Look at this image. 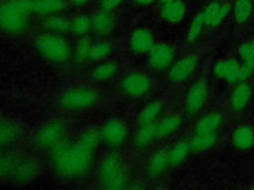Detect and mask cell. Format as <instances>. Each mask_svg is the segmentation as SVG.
<instances>
[{
  "mask_svg": "<svg viewBox=\"0 0 254 190\" xmlns=\"http://www.w3.org/2000/svg\"><path fill=\"white\" fill-rule=\"evenodd\" d=\"M101 142L97 130H88L74 142L67 140L50 151V164L62 179L74 180L87 175L96 159V149Z\"/></svg>",
  "mask_w": 254,
  "mask_h": 190,
  "instance_id": "6da1fadb",
  "label": "cell"
},
{
  "mask_svg": "<svg viewBox=\"0 0 254 190\" xmlns=\"http://www.w3.org/2000/svg\"><path fill=\"white\" fill-rule=\"evenodd\" d=\"M33 0H3L0 2V31L20 35L32 21Z\"/></svg>",
  "mask_w": 254,
  "mask_h": 190,
  "instance_id": "7a4b0ae2",
  "label": "cell"
},
{
  "mask_svg": "<svg viewBox=\"0 0 254 190\" xmlns=\"http://www.w3.org/2000/svg\"><path fill=\"white\" fill-rule=\"evenodd\" d=\"M97 179L99 186L103 189L120 190L127 187L129 183V175L122 156L111 151L104 155L101 159Z\"/></svg>",
  "mask_w": 254,
  "mask_h": 190,
  "instance_id": "3957f363",
  "label": "cell"
},
{
  "mask_svg": "<svg viewBox=\"0 0 254 190\" xmlns=\"http://www.w3.org/2000/svg\"><path fill=\"white\" fill-rule=\"evenodd\" d=\"M99 102L98 92L88 86L71 87L64 91L60 98V107L65 112L86 111Z\"/></svg>",
  "mask_w": 254,
  "mask_h": 190,
  "instance_id": "277c9868",
  "label": "cell"
},
{
  "mask_svg": "<svg viewBox=\"0 0 254 190\" xmlns=\"http://www.w3.org/2000/svg\"><path fill=\"white\" fill-rule=\"evenodd\" d=\"M35 47L38 53L50 62L64 63L71 55V48L68 43L60 35L51 33L43 35L37 39Z\"/></svg>",
  "mask_w": 254,
  "mask_h": 190,
  "instance_id": "5b68a950",
  "label": "cell"
},
{
  "mask_svg": "<svg viewBox=\"0 0 254 190\" xmlns=\"http://www.w3.org/2000/svg\"><path fill=\"white\" fill-rule=\"evenodd\" d=\"M210 96V82L206 75L198 77L189 87L183 101L184 112L190 117L199 116Z\"/></svg>",
  "mask_w": 254,
  "mask_h": 190,
  "instance_id": "8992f818",
  "label": "cell"
},
{
  "mask_svg": "<svg viewBox=\"0 0 254 190\" xmlns=\"http://www.w3.org/2000/svg\"><path fill=\"white\" fill-rule=\"evenodd\" d=\"M66 141V128L60 120H52L38 129L33 138L35 146L51 151Z\"/></svg>",
  "mask_w": 254,
  "mask_h": 190,
  "instance_id": "52a82bcc",
  "label": "cell"
},
{
  "mask_svg": "<svg viewBox=\"0 0 254 190\" xmlns=\"http://www.w3.org/2000/svg\"><path fill=\"white\" fill-rule=\"evenodd\" d=\"M153 83L151 78L144 72L132 71L128 73L121 82L120 89L122 93L134 99L144 98L151 92Z\"/></svg>",
  "mask_w": 254,
  "mask_h": 190,
  "instance_id": "ba28073f",
  "label": "cell"
},
{
  "mask_svg": "<svg viewBox=\"0 0 254 190\" xmlns=\"http://www.w3.org/2000/svg\"><path fill=\"white\" fill-rule=\"evenodd\" d=\"M199 58L195 53H188L177 59L168 71V79L173 84H183L193 77Z\"/></svg>",
  "mask_w": 254,
  "mask_h": 190,
  "instance_id": "9c48e42d",
  "label": "cell"
},
{
  "mask_svg": "<svg viewBox=\"0 0 254 190\" xmlns=\"http://www.w3.org/2000/svg\"><path fill=\"white\" fill-rule=\"evenodd\" d=\"M175 61L176 48L168 43L155 44L149 51V65L155 71H169Z\"/></svg>",
  "mask_w": 254,
  "mask_h": 190,
  "instance_id": "30bf717a",
  "label": "cell"
},
{
  "mask_svg": "<svg viewBox=\"0 0 254 190\" xmlns=\"http://www.w3.org/2000/svg\"><path fill=\"white\" fill-rule=\"evenodd\" d=\"M99 133L100 140L103 143L109 147L116 148L125 142L128 136V129L121 119L112 118L103 125Z\"/></svg>",
  "mask_w": 254,
  "mask_h": 190,
  "instance_id": "8fae6325",
  "label": "cell"
},
{
  "mask_svg": "<svg viewBox=\"0 0 254 190\" xmlns=\"http://www.w3.org/2000/svg\"><path fill=\"white\" fill-rule=\"evenodd\" d=\"M253 97V86L249 80L236 82L228 100V109L234 115L242 114Z\"/></svg>",
  "mask_w": 254,
  "mask_h": 190,
  "instance_id": "7c38bea8",
  "label": "cell"
},
{
  "mask_svg": "<svg viewBox=\"0 0 254 190\" xmlns=\"http://www.w3.org/2000/svg\"><path fill=\"white\" fill-rule=\"evenodd\" d=\"M224 124V116L218 111H210L198 117L192 128V135L215 134Z\"/></svg>",
  "mask_w": 254,
  "mask_h": 190,
  "instance_id": "4fadbf2b",
  "label": "cell"
},
{
  "mask_svg": "<svg viewBox=\"0 0 254 190\" xmlns=\"http://www.w3.org/2000/svg\"><path fill=\"white\" fill-rule=\"evenodd\" d=\"M38 171L39 165L37 160L32 156L22 154L11 176V180L18 184H26L36 178Z\"/></svg>",
  "mask_w": 254,
  "mask_h": 190,
  "instance_id": "5bb4252c",
  "label": "cell"
},
{
  "mask_svg": "<svg viewBox=\"0 0 254 190\" xmlns=\"http://www.w3.org/2000/svg\"><path fill=\"white\" fill-rule=\"evenodd\" d=\"M170 167L169 147H159L149 157L146 170L149 177L157 178L165 174Z\"/></svg>",
  "mask_w": 254,
  "mask_h": 190,
  "instance_id": "9a60e30c",
  "label": "cell"
},
{
  "mask_svg": "<svg viewBox=\"0 0 254 190\" xmlns=\"http://www.w3.org/2000/svg\"><path fill=\"white\" fill-rule=\"evenodd\" d=\"M22 138L20 126L0 113V148L11 147Z\"/></svg>",
  "mask_w": 254,
  "mask_h": 190,
  "instance_id": "2e32d148",
  "label": "cell"
},
{
  "mask_svg": "<svg viewBox=\"0 0 254 190\" xmlns=\"http://www.w3.org/2000/svg\"><path fill=\"white\" fill-rule=\"evenodd\" d=\"M182 125L183 119L182 116L179 114L173 113L161 118L156 123L157 141L165 140L175 135L182 128Z\"/></svg>",
  "mask_w": 254,
  "mask_h": 190,
  "instance_id": "e0dca14e",
  "label": "cell"
},
{
  "mask_svg": "<svg viewBox=\"0 0 254 190\" xmlns=\"http://www.w3.org/2000/svg\"><path fill=\"white\" fill-rule=\"evenodd\" d=\"M154 45V36L148 29H137L130 37V48L136 53H149Z\"/></svg>",
  "mask_w": 254,
  "mask_h": 190,
  "instance_id": "ac0fdd59",
  "label": "cell"
},
{
  "mask_svg": "<svg viewBox=\"0 0 254 190\" xmlns=\"http://www.w3.org/2000/svg\"><path fill=\"white\" fill-rule=\"evenodd\" d=\"M240 62L235 58L220 59L213 66V74L229 83L235 84L238 78V69Z\"/></svg>",
  "mask_w": 254,
  "mask_h": 190,
  "instance_id": "d6986e66",
  "label": "cell"
},
{
  "mask_svg": "<svg viewBox=\"0 0 254 190\" xmlns=\"http://www.w3.org/2000/svg\"><path fill=\"white\" fill-rule=\"evenodd\" d=\"M232 144L239 151H247L254 145V129L249 125H240L232 133Z\"/></svg>",
  "mask_w": 254,
  "mask_h": 190,
  "instance_id": "ffe728a7",
  "label": "cell"
},
{
  "mask_svg": "<svg viewBox=\"0 0 254 190\" xmlns=\"http://www.w3.org/2000/svg\"><path fill=\"white\" fill-rule=\"evenodd\" d=\"M21 155L11 147L0 148V180L11 179Z\"/></svg>",
  "mask_w": 254,
  "mask_h": 190,
  "instance_id": "44dd1931",
  "label": "cell"
},
{
  "mask_svg": "<svg viewBox=\"0 0 254 190\" xmlns=\"http://www.w3.org/2000/svg\"><path fill=\"white\" fill-rule=\"evenodd\" d=\"M111 13L112 12L100 9L93 14V16L91 17V26L92 31L96 35L100 37H105L112 32L114 28V18Z\"/></svg>",
  "mask_w": 254,
  "mask_h": 190,
  "instance_id": "7402d4cb",
  "label": "cell"
},
{
  "mask_svg": "<svg viewBox=\"0 0 254 190\" xmlns=\"http://www.w3.org/2000/svg\"><path fill=\"white\" fill-rule=\"evenodd\" d=\"M191 153L190 139H180L169 147L171 167H178L184 163Z\"/></svg>",
  "mask_w": 254,
  "mask_h": 190,
  "instance_id": "603a6c76",
  "label": "cell"
},
{
  "mask_svg": "<svg viewBox=\"0 0 254 190\" xmlns=\"http://www.w3.org/2000/svg\"><path fill=\"white\" fill-rule=\"evenodd\" d=\"M67 7L65 0H33V12L36 15L49 17L61 14Z\"/></svg>",
  "mask_w": 254,
  "mask_h": 190,
  "instance_id": "cb8c5ba5",
  "label": "cell"
},
{
  "mask_svg": "<svg viewBox=\"0 0 254 190\" xmlns=\"http://www.w3.org/2000/svg\"><path fill=\"white\" fill-rule=\"evenodd\" d=\"M155 141H157L156 124L142 125L139 126L134 135L133 144L137 150H144L148 148Z\"/></svg>",
  "mask_w": 254,
  "mask_h": 190,
  "instance_id": "d4e9b609",
  "label": "cell"
},
{
  "mask_svg": "<svg viewBox=\"0 0 254 190\" xmlns=\"http://www.w3.org/2000/svg\"><path fill=\"white\" fill-rule=\"evenodd\" d=\"M164 111V104L160 100H153L149 102L144 108L141 110L138 116V124L139 126L142 125H149V124H156L162 117Z\"/></svg>",
  "mask_w": 254,
  "mask_h": 190,
  "instance_id": "484cf974",
  "label": "cell"
},
{
  "mask_svg": "<svg viewBox=\"0 0 254 190\" xmlns=\"http://www.w3.org/2000/svg\"><path fill=\"white\" fill-rule=\"evenodd\" d=\"M186 11V5L182 0H174L162 6L161 16L166 22L177 24L184 19Z\"/></svg>",
  "mask_w": 254,
  "mask_h": 190,
  "instance_id": "4316f807",
  "label": "cell"
},
{
  "mask_svg": "<svg viewBox=\"0 0 254 190\" xmlns=\"http://www.w3.org/2000/svg\"><path fill=\"white\" fill-rule=\"evenodd\" d=\"M191 152L202 153L213 148L219 142L218 133L205 135H192L190 138Z\"/></svg>",
  "mask_w": 254,
  "mask_h": 190,
  "instance_id": "83f0119b",
  "label": "cell"
},
{
  "mask_svg": "<svg viewBox=\"0 0 254 190\" xmlns=\"http://www.w3.org/2000/svg\"><path fill=\"white\" fill-rule=\"evenodd\" d=\"M232 10L236 24L245 25L249 22L253 14V0H234Z\"/></svg>",
  "mask_w": 254,
  "mask_h": 190,
  "instance_id": "f1b7e54d",
  "label": "cell"
},
{
  "mask_svg": "<svg viewBox=\"0 0 254 190\" xmlns=\"http://www.w3.org/2000/svg\"><path fill=\"white\" fill-rule=\"evenodd\" d=\"M44 26L49 33L61 36L66 33L67 31H69L70 22L64 16H61L60 14H58V15L46 17Z\"/></svg>",
  "mask_w": 254,
  "mask_h": 190,
  "instance_id": "f546056e",
  "label": "cell"
},
{
  "mask_svg": "<svg viewBox=\"0 0 254 190\" xmlns=\"http://www.w3.org/2000/svg\"><path fill=\"white\" fill-rule=\"evenodd\" d=\"M117 71H118L117 64L112 61H107L97 65L93 69L91 73V77L96 82H105L111 79L112 77H114Z\"/></svg>",
  "mask_w": 254,
  "mask_h": 190,
  "instance_id": "4dcf8cb0",
  "label": "cell"
},
{
  "mask_svg": "<svg viewBox=\"0 0 254 190\" xmlns=\"http://www.w3.org/2000/svg\"><path fill=\"white\" fill-rule=\"evenodd\" d=\"M203 29H205V24H204L202 12H199L193 17L189 27V30L187 33V39H186L187 45L188 46L193 45L199 39Z\"/></svg>",
  "mask_w": 254,
  "mask_h": 190,
  "instance_id": "1f68e13d",
  "label": "cell"
},
{
  "mask_svg": "<svg viewBox=\"0 0 254 190\" xmlns=\"http://www.w3.org/2000/svg\"><path fill=\"white\" fill-rule=\"evenodd\" d=\"M92 30L91 18L85 15H79L70 22L69 31L77 37H84Z\"/></svg>",
  "mask_w": 254,
  "mask_h": 190,
  "instance_id": "d6a6232c",
  "label": "cell"
},
{
  "mask_svg": "<svg viewBox=\"0 0 254 190\" xmlns=\"http://www.w3.org/2000/svg\"><path fill=\"white\" fill-rule=\"evenodd\" d=\"M112 47L108 42L105 41H98L95 43H92L88 60L89 61H99L104 58H106L110 52H111Z\"/></svg>",
  "mask_w": 254,
  "mask_h": 190,
  "instance_id": "836d02e7",
  "label": "cell"
},
{
  "mask_svg": "<svg viewBox=\"0 0 254 190\" xmlns=\"http://www.w3.org/2000/svg\"><path fill=\"white\" fill-rule=\"evenodd\" d=\"M91 45L92 43L89 38H87L86 36L80 37L74 49V56L78 62H84L88 60Z\"/></svg>",
  "mask_w": 254,
  "mask_h": 190,
  "instance_id": "e575fe53",
  "label": "cell"
},
{
  "mask_svg": "<svg viewBox=\"0 0 254 190\" xmlns=\"http://www.w3.org/2000/svg\"><path fill=\"white\" fill-rule=\"evenodd\" d=\"M231 9H232V5L230 3H228V2L222 3L220 8L218 9L216 14L212 18V20L205 26V29L214 30V29L218 28L224 22V20L226 19L227 15L229 14Z\"/></svg>",
  "mask_w": 254,
  "mask_h": 190,
  "instance_id": "d590c367",
  "label": "cell"
},
{
  "mask_svg": "<svg viewBox=\"0 0 254 190\" xmlns=\"http://www.w3.org/2000/svg\"><path fill=\"white\" fill-rule=\"evenodd\" d=\"M254 72V61H241L238 69L237 82L247 81Z\"/></svg>",
  "mask_w": 254,
  "mask_h": 190,
  "instance_id": "8d00e7d4",
  "label": "cell"
},
{
  "mask_svg": "<svg viewBox=\"0 0 254 190\" xmlns=\"http://www.w3.org/2000/svg\"><path fill=\"white\" fill-rule=\"evenodd\" d=\"M221 4H222V2H220L219 0H213L206 5L205 9L202 11V16H203L205 26L212 20V18L214 17L216 12L220 8Z\"/></svg>",
  "mask_w": 254,
  "mask_h": 190,
  "instance_id": "74e56055",
  "label": "cell"
},
{
  "mask_svg": "<svg viewBox=\"0 0 254 190\" xmlns=\"http://www.w3.org/2000/svg\"><path fill=\"white\" fill-rule=\"evenodd\" d=\"M238 54L242 61H254V47L251 42L243 43L238 48Z\"/></svg>",
  "mask_w": 254,
  "mask_h": 190,
  "instance_id": "f35d334b",
  "label": "cell"
},
{
  "mask_svg": "<svg viewBox=\"0 0 254 190\" xmlns=\"http://www.w3.org/2000/svg\"><path fill=\"white\" fill-rule=\"evenodd\" d=\"M124 0H99V5L100 8L108 11V12H112L114 11Z\"/></svg>",
  "mask_w": 254,
  "mask_h": 190,
  "instance_id": "ab89813d",
  "label": "cell"
},
{
  "mask_svg": "<svg viewBox=\"0 0 254 190\" xmlns=\"http://www.w3.org/2000/svg\"><path fill=\"white\" fill-rule=\"evenodd\" d=\"M89 2V0H70V3L75 7H81L86 5Z\"/></svg>",
  "mask_w": 254,
  "mask_h": 190,
  "instance_id": "60d3db41",
  "label": "cell"
},
{
  "mask_svg": "<svg viewBox=\"0 0 254 190\" xmlns=\"http://www.w3.org/2000/svg\"><path fill=\"white\" fill-rule=\"evenodd\" d=\"M134 1L136 4H138L140 6H148L155 2V0H134Z\"/></svg>",
  "mask_w": 254,
  "mask_h": 190,
  "instance_id": "b9f144b4",
  "label": "cell"
},
{
  "mask_svg": "<svg viewBox=\"0 0 254 190\" xmlns=\"http://www.w3.org/2000/svg\"><path fill=\"white\" fill-rule=\"evenodd\" d=\"M172 1H174V0H159L161 6H163V5H165V4H168V3L172 2Z\"/></svg>",
  "mask_w": 254,
  "mask_h": 190,
  "instance_id": "7bdbcfd3",
  "label": "cell"
},
{
  "mask_svg": "<svg viewBox=\"0 0 254 190\" xmlns=\"http://www.w3.org/2000/svg\"><path fill=\"white\" fill-rule=\"evenodd\" d=\"M251 43H252V45H253V47H254V39L252 40V42H251Z\"/></svg>",
  "mask_w": 254,
  "mask_h": 190,
  "instance_id": "ee69618b",
  "label": "cell"
},
{
  "mask_svg": "<svg viewBox=\"0 0 254 190\" xmlns=\"http://www.w3.org/2000/svg\"><path fill=\"white\" fill-rule=\"evenodd\" d=\"M251 188H252V189H254V183H253V185L251 186Z\"/></svg>",
  "mask_w": 254,
  "mask_h": 190,
  "instance_id": "f6af8a7d",
  "label": "cell"
}]
</instances>
